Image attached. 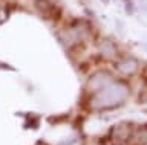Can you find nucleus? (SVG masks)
<instances>
[{
    "mask_svg": "<svg viewBox=\"0 0 147 145\" xmlns=\"http://www.w3.org/2000/svg\"><path fill=\"white\" fill-rule=\"evenodd\" d=\"M35 6L38 8V11L41 12V14H46V15H52L54 11H55L54 5L49 2V0H37Z\"/></svg>",
    "mask_w": 147,
    "mask_h": 145,
    "instance_id": "0eeeda50",
    "label": "nucleus"
},
{
    "mask_svg": "<svg viewBox=\"0 0 147 145\" xmlns=\"http://www.w3.org/2000/svg\"><path fill=\"white\" fill-rule=\"evenodd\" d=\"M6 15H8L6 8L0 5V23H3V21H5V19H6Z\"/></svg>",
    "mask_w": 147,
    "mask_h": 145,
    "instance_id": "6e6552de",
    "label": "nucleus"
},
{
    "mask_svg": "<svg viewBox=\"0 0 147 145\" xmlns=\"http://www.w3.org/2000/svg\"><path fill=\"white\" fill-rule=\"evenodd\" d=\"M96 47H98V53L106 60H115L118 57V47L112 40L109 38H101L98 43H96Z\"/></svg>",
    "mask_w": 147,
    "mask_h": 145,
    "instance_id": "7ed1b4c3",
    "label": "nucleus"
},
{
    "mask_svg": "<svg viewBox=\"0 0 147 145\" xmlns=\"http://www.w3.org/2000/svg\"><path fill=\"white\" fill-rule=\"evenodd\" d=\"M129 136H130V125L129 124H119L112 131V140L115 145L124 144L129 139Z\"/></svg>",
    "mask_w": 147,
    "mask_h": 145,
    "instance_id": "423d86ee",
    "label": "nucleus"
},
{
    "mask_svg": "<svg viewBox=\"0 0 147 145\" xmlns=\"http://www.w3.org/2000/svg\"><path fill=\"white\" fill-rule=\"evenodd\" d=\"M117 70L124 76H132L138 72V61L133 57H124L117 63Z\"/></svg>",
    "mask_w": 147,
    "mask_h": 145,
    "instance_id": "20e7f679",
    "label": "nucleus"
},
{
    "mask_svg": "<svg viewBox=\"0 0 147 145\" xmlns=\"http://www.w3.org/2000/svg\"><path fill=\"white\" fill-rule=\"evenodd\" d=\"M112 81H113L112 76H110L107 72H96V74H94L89 78L87 86H89V89H92V90H101L107 84L112 83Z\"/></svg>",
    "mask_w": 147,
    "mask_h": 145,
    "instance_id": "39448f33",
    "label": "nucleus"
},
{
    "mask_svg": "<svg viewBox=\"0 0 147 145\" xmlns=\"http://www.w3.org/2000/svg\"><path fill=\"white\" fill-rule=\"evenodd\" d=\"M87 37V31L83 26H71L60 32V41L64 47H75L77 44L84 41Z\"/></svg>",
    "mask_w": 147,
    "mask_h": 145,
    "instance_id": "f03ea898",
    "label": "nucleus"
},
{
    "mask_svg": "<svg viewBox=\"0 0 147 145\" xmlns=\"http://www.w3.org/2000/svg\"><path fill=\"white\" fill-rule=\"evenodd\" d=\"M129 96V87L124 83H117L112 81L106 87L98 90V93L92 98L90 106L94 108H112L119 106L121 102L126 101Z\"/></svg>",
    "mask_w": 147,
    "mask_h": 145,
    "instance_id": "f257e3e1",
    "label": "nucleus"
}]
</instances>
